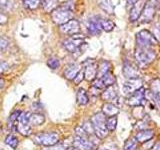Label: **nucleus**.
I'll use <instances>...</instances> for the list:
<instances>
[{
  "instance_id": "f257e3e1",
  "label": "nucleus",
  "mask_w": 160,
  "mask_h": 150,
  "mask_svg": "<svg viewBox=\"0 0 160 150\" xmlns=\"http://www.w3.org/2000/svg\"><path fill=\"white\" fill-rule=\"evenodd\" d=\"M156 58V52L150 47H138L135 50V60L141 68L147 67Z\"/></svg>"
},
{
  "instance_id": "f03ea898",
  "label": "nucleus",
  "mask_w": 160,
  "mask_h": 150,
  "mask_svg": "<svg viewBox=\"0 0 160 150\" xmlns=\"http://www.w3.org/2000/svg\"><path fill=\"white\" fill-rule=\"evenodd\" d=\"M91 123L93 125L94 133L98 138H104L107 136L108 129L106 128V115L103 112H98L91 117Z\"/></svg>"
},
{
  "instance_id": "7ed1b4c3",
  "label": "nucleus",
  "mask_w": 160,
  "mask_h": 150,
  "mask_svg": "<svg viewBox=\"0 0 160 150\" xmlns=\"http://www.w3.org/2000/svg\"><path fill=\"white\" fill-rule=\"evenodd\" d=\"M33 141L37 145H42L44 147L53 146L59 141V135L56 132L38 133L33 137Z\"/></svg>"
},
{
  "instance_id": "20e7f679",
  "label": "nucleus",
  "mask_w": 160,
  "mask_h": 150,
  "mask_svg": "<svg viewBox=\"0 0 160 150\" xmlns=\"http://www.w3.org/2000/svg\"><path fill=\"white\" fill-rule=\"evenodd\" d=\"M158 0H147L144 4L142 12L140 14L137 21L140 23H148L154 18L155 12H156V4Z\"/></svg>"
},
{
  "instance_id": "39448f33",
  "label": "nucleus",
  "mask_w": 160,
  "mask_h": 150,
  "mask_svg": "<svg viewBox=\"0 0 160 150\" xmlns=\"http://www.w3.org/2000/svg\"><path fill=\"white\" fill-rule=\"evenodd\" d=\"M136 43L138 47H150L158 44L157 38L148 30H141L136 34Z\"/></svg>"
},
{
  "instance_id": "423d86ee",
  "label": "nucleus",
  "mask_w": 160,
  "mask_h": 150,
  "mask_svg": "<svg viewBox=\"0 0 160 150\" xmlns=\"http://www.w3.org/2000/svg\"><path fill=\"white\" fill-rule=\"evenodd\" d=\"M51 16H52V20L54 21V23H56L60 26V25L66 23L69 20L72 19L73 12H72V10L67 9L63 6H60L53 10L51 12Z\"/></svg>"
},
{
  "instance_id": "0eeeda50",
  "label": "nucleus",
  "mask_w": 160,
  "mask_h": 150,
  "mask_svg": "<svg viewBox=\"0 0 160 150\" xmlns=\"http://www.w3.org/2000/svg\"><path fill=\"white\" fill-rule=\"evenodd\" d=\"M29 115L30 112H21L18 117L17 131L24 136H29L32 134V128L29 123Z\"/></svg>"
},
{
  "instance_id": "6e6552de",
  "label": "nucleus",
  "mask_w": 160,
  "mask_h": 150,
  "mask_svg": "<svg viewBox=\"0 0 160 150\" xmlns=\"http://www.w3.org/2000/svg\"><path fill=\"white\" fill-rule=\"evenodd\" d=\"M126 102L130 106L137 107L141 106L145 103V89L144 88H139L133 93L129 94L128 98L126 99Z\"/></svg>"
},
{
  "instance_id": "1a4fd4ad",
  "label": "nucleus",
  "mask_w": 160,
  "mask_h": 150,
  "mask_svg": "<svg viewBox=\"0 0 160 150\" xmlns=\"http://www.w3.org/2000/svg\"><path fill=\"white\" fill-rule=\"evenodd\" d=\"M143 80L141 78H132L125 81L122 87V91L125 95H129L142 87Z\"/></svg>"
},
{
  "instance_id": "9d476101",
  "label": "nucleus",
  "mask_w": 160,
  "mask_h": 150,
  "mask_svg": "<svg viewBox=\"0 0 160 150\" xmlns=\"http://www.w3.org/2000/svg\"><path fill=\"white\" fill-rule=\"evenodd\" d=\"M60 31L64 34L68 35H76L80 32V25L79 22L75 19L69 20L68 22L60 25Z\"/></svg>"
},
{
  "instance_id": "9b49d317",
  "label": "nucleus",
  "mask_w": 160,
  "mask_h": 150,
  "mask_svg": "<svg viewBox=\"0 0 160 150\" xmlns=\"http://www.w3.org/2000/svg\"><path fill=\"white\" fill-rule=\"evenodd\" d=\"M84 78L89 81H92L95 77L97 76V68L98 66L95 64L94 60L92 59H88L84 62Z\"/></svg>"
},
{
  "instance_id": "f8f14e48",
  "label": "nucleus",
  "mask_w": 160,
  "mask_h": 150,
  "mask_svg": "<svg viewBox=\"0 0 160 150\" xmlns=\"http://www.w3.org/2000/svg\"><path fill=\"white\" fill-rule=\"evenodd\" d=\"M83 44H84V41H83L82 37L78 38V37L73 35L72 38H69V39L65 40V41L63 42V46L65 47V49H66L67 51L71 52V53H75Z\"/></svg>"
},
{
  "instance_id": "ddd939ff",
  "label": "nucleus",
  "mask_w": 160,
  "mask_h": 150,
  "mask_svg": "<svg viewBox=\"0 0 160 150\" xmlns=\"http://www.w3.org/2000/svg\"><path fill=\"white\" fill-rule=\"evenodd\" d=\"M146 1L144 0H139L134 5L131 6V9H130V12H129V20L130 22H135L137 21L140 14L142 12V9L144 7V4Z\"/></svg>"
},
{
  "instance_id": "4468645a",
  "label": "nucleus",
  "mask_w": 160,
  "mask_h": 150,
  "mask_svg": "<svg viewBox=\"0 0 160 150\" xmlns=\"http://www.w3.org/2000/svg\"><path fill=\"white\" fill-rule=\"evenodd\" d=\"M100 20L101 18L100 17H92L88 20L87 22V29H88V32L91 34V35H98L100 32H101V24H100Z\"/></svg>"
},
{
  "instance_id": "2eb2a0df",
  "label": "nucleus",
  "mask_w": 160,
  "mask_h": 150,
  "mask_svg": "<svg viewBox=\"0 0 160 150\" xmlns=\"http://www.w3.org/2000/svg\"><path fill=\"white\" fill-rule=\"evenodd\" d=\"M123 75L124 77H126L127 79H132V78H139V72L137 68L134 66L132 63H130L129 61H125L123 64Z\"/></svg>"
},
{
  "instance_id": "dca6fc26",
  "label": "nucleus",
  "mask_w": 160,
  "mask_h": 150,
  "mask_svg": "<svg viewBox=\"0 0 160 150\" xmlns=\"http://www.w3.org/2000/svg\"><path fill=\"white\" fill-rule=\"evenodd\" d=\"M73 146L80 150H93V144L90 141H88V139L86 137L76 136L74 138Z\"/></svg>"
},
{
  "instance_id": "f3484780",
  "label": "nucleus",
  "mask_w": 160,
  "mask_h": 150,
  "mask_svg": "<svg viewBox=\"0 0 160 150\" xmlns=\"http://www.w3.org/2000/svg\"><path fill=\"white\" fill-rule=\"evenodd\" d=\"M80 70H81V66L79 64H70L64 70V76L69 80H73Z\"/></svg>"
},
{
  "instance_id": "a211bd4d",
  "label": "nucleus",
  "mask_w": 160,
  "mask_h": 150,
  "mask_svg": "<svg viewBox=\"0 0 160 150\" xmlns=\"http://www.w3.org/2000/svg\"><path fill=\"white\" fill-rule=\"evenodd\" d=\"M101 98L105 100V101H114V100H116L118 98V95L116 90L112 86H108L101 94Z\"/></svg>"
},
{
  "instance_id": "6ab92c4d",
  "label": "nucleus",
  "mask_w": 160,
  "mask_h": 150,
  "mask_svg": "<svg viewBox=\"0 0 160 150\" xmlns=\"http://www.w3.org/2000/svg\"><path fill=\"white\" fill-rule=\"evenodd\" d=\"M154 136V132L151 129H146V130H141L136 134V140L138 142H146L148 140L152 139Z\"/></svg>"
},
{
  "instance_id": "aec40b11",
  "label": "nucleus",
  "mask_w": 160,
  "mask_h": 150,
  "mask_svg": "<svg viewBox=\"0 0 160 150\" xmlns=\"http://www.w3.org/2000/svg\"><path fill=\"white\" fill-rule=\"evenodd\" d=\"M102 112L105 115H106V116H108V117H110V116H115V115L118 114L119 108L116 106V105H114L112 103H106V104L103 105Z\"/></svg>"
},
{
  "instance_id": "412c9836",
  "label": "nucleus",
  "mask_w": 160,
  "mask_h": 150,
  "mask_svg": "<svg viewBox=\"0 0 160 150\" xmlns=\"http://www.w3.org/2000/svg\"><path fill=\"white\" fill-rule=\"evenodd\" d=\"M45 121V117L40 113H30L29 115V123L31 126H38Z\"/></svg>"
},
{
  "instance_id": "4be33fe9",
  "label": "nucleus",
  "mask_w": 160,
  "mask_h": 150,
  "mask_svg": "<svg viewBox=\"0 0 160 150\" xmlns=\"http://www.w3.org/2000/svg\"><path fill=\"white\" fill-rule=\"evenodd\" d=\"M97 3L99 5V7L101 8L104 12H106L107 14H113L114 7L110 0H97Z\"/></svg>"
},
{
  "instance_id": "5701e85b",
  "label": "nucleus",
  "mask_w": 160,
  "mask_h": 150,
  "mask_svg": "<svg viewBox=\"0 0 160 150\" xmlns=\"http://www.w3.org/2000/svg\"><path fill=\"white\" fill-rule=\"evenodd\" d=\"M110 62L108 61H102L99 64V66L97 68V78H102L105 74H107L108 72H110Z\"/></svg>"
},
{
  "instance_id": "b1692460",
  "label": "nucleus",
  "mask_w": 160,
  "mask_h": 150,
  "mask_svg": "<svg viewBox=\"0 0 160 150\" xmlns=\"http://www.w3.org/2000/svg\"><path fill=\"white\" fill-rule=\"evenodd\" d=\"M21 111H14L8 118V128L11 131H15V128H17V122H18V117Z\"/></svg>"
},
{
  "instance_id": "393cba45",
  "label": "nucleus",
  "mask_w": 160,
  "mask_h": 150,
  "mask_svg": "<svg viewBox=\"0 0 160 150\" xmlns=\"http://www.w3.org/2000/svg\"><path fill=\"white\" fill-rule=\"evenodd\" d=\"M41 5L45 11L52 12L58 7V0H42Z\"/></svg>"
},
{
  "instance_id": "a878e982",
  "label": "nucleus",
  "mask_w": 160,
  "mask_h": 150,
  "mask_svg": "<svg viewBox=\"0 0 160 150\" xmlns=\"http://www.w3.org/2000/svg\"><path fill=\"white\" fill-rule=\"evenodd\" d=\"M89 101V98H88V95L86 93L84 89L80 88L77 92V102L80 105H86Z\"/></svg>"
},
{
  "instance_id": "bb28decb",
  "label": "nucleus",
  "mask_w": 160,
  "mask_h": 150,
  "mask_svg": "<svg viewBox=\"0 0 160 150\" xmlns=\"http://www.w3.org/2000/svg\"><path fill=\"white\" fill-rule=\"evenodd\" d=\"M100 24H101L102 30H104V31H106V32L112 31L115 27L114 22L111 21V20H109V19H102L101 18V20H100Z\"/></svg>"
},
{
  "instance_id": "cd10ccee",
  "label": "nucleus",
  "mask_w": 160,
  "mask_h": 150,
  "mask_svg": "<svg viewBox=\"0 0 160 150\" xmlns=\"http://www.w3.org/2000/svg\"><path fill=\"white\" fill-rule=\"evenodd\" d=\"M101 79L105 85V87L112 86V85L115 83V81H116V78H115V76L111 72H108L107 74H105Z\"/></svg>"
},
{
  "instance_id": "c85d7f7f",
  "label": "nucleus",
  "mask_w": 160,
  "mask_h": 150,
  "mask_svg": "<svg viewBox=\"0 0 160 150\" xmlns=\"http://www.w3.org/2000/svg\"><path fill=\"white\" fill-rule=\"evenodd\" d=\"M117 125V117L115 116H110L108 119H106V128L108 129V131H113L116 128Z\"/></svg>"
},
{
  "instance_id": "c756f323",
  "label": "nucleus",
  "mask_w": 160,
  "mask_h": 150,
  "mask_svg": "<svg viewBox=\"0 0 160 150\" xmlns=\"http://www.w3.org/2000/svg\"><path fill=\"white\" fill-rule=\"evenodd\" d=\"M24 3V6L28 9H36L40 4H41L42 0H22Z\"/></svg>"
},
{
  "instance_id": "7c9ffc66",
  "label": "nucleus",
  "mask_w": 160,
  "mask_h": 150,
  "mask_svg": "<svg viewBox=\"0 0 160 150\" xmlns=\"http://www.w3.org/2000/svg\"><path fill=\"white\" fill-rule=\"evenodd\" d=\"M5 143L11 148L15 149L18 146V139L15 137L14 135H8V136L6 137V139H5Z\"/></svg>"
},
{
  "instance_id": "2f4dec72",
  "label": "nucleus",
  "mask_w": 160,
  "mask_h": 150,
  "mask_svg": "<svg viewBox=\"0 0 160 150\" xmlns=\"http://www.w3.org/2000/svg\"><path fill=\"white\" fill-rule=\"evenodd\" d=\"M137 147V140L129 138L124 143V150H135Z\"/></svg>"
},
{
  "instance_id": "473e14b6",
  "label": "nucleus",
  "mask_w": 160,
  "mask_h": 150,
  "mask_svg": "<svg viewBox=\"0 0 160 150\" xmlns=\"http://www.w3.org/2000/svg\"><path fill=\"white\" fill-rule=\"evenodd\" d=\"M150 87H151V91L160 97V79H154L150 84Z\"/></svg>"
},
{
  "instance_id": "72a5a7b5",
  "label": "nucleus",
  "mask_w": 160,
  "mask_h": 150,
  "mask_svg": "<svg viewBox=\"0 0 160 150\" xmlns=\"http://www.w3.org/2000/svg\"><path fill=\"white\" fill-rule=\"evenodd\" d=\"M59 60L57 58H55V57H52V58H50L48 61H47V65L48 66L51 68V69H56L59 67Z\"/></svg>"
},
{
  "instance_id": "f704fd0d",
  "label": "nucleus",
  "mask_w": 160,
  "mask_h": 150,
  "mask_svg": "<svg viewBox=\"0 0 160 150\" xmlns=\"http://www.w3.org/2000/svg\"><path fill=\"white\" fill-rule=\"evenodd\" d=\"M92 86L95 87V88H97L98 90H101V89H104L105 88V85H104V83H103L101 78L94 79L93 82H92Z\"/></svg>"
},
{
  "instance_id": "c9c22d12",
  "label": "nucleus",
  "mask_w": 160,
  "mask_h": 150,
  "mask_svg": "<svg viewBox=\"0 0 160 150\" xmlns=\"http://www.w3.org/2000/svg\"><path fill=\"white\" fill-rule=\"evenodd\" d=\"M82 128L84 129V131L86 132L88 135L89 134H92L93 132H94V129H93V125H92V123H91V121H87V122H85L84 124H83V126H82Z\"/></svg>"
},
{
  "instance_id": "e433bc0d",
  "label": "nucleus",
  "mask_w": 160,
  "mask_h": 150,
  "mask_svg": "<svg viewBox=\"0 0 160 150\" xmlns=\"http://www.w3.org/2000/svg\"><path fill=\"white\" fill-rule=\"evenodd\" d=\"M83 79H84V70H80V71L78 72V74L76 75V77L73 79V81L75 84H79Z\"/></svg>"
},
{
  "instance_id": "4c0bfd02",
  "label": "nucleus",
  "mask_w": 160,
  "mask_h": 150,
  "mask_svg": "<svg viewBox=\"0 0 160 150\" xmlns=\"http://www.w3.org/2000/svg\"><path fill=\"white\" fill-rule=\"evenodd\" d=\"M44 150H65V148L62 146V145H58V144H55L53 146H48V147H45Z\"/></svg>"
},
{
  "instance_id": "58836bf2",
  "label": "nucleus",
  "mask_w": 160,
  "mask_h": 150,
  "mask_svg": "<svg viewBox=\"0 0 160 150\" xmlns=\"http://www.w3.org/2000/svg\"><path fill=\"white\" fill-rule=\"evenodd\" d=\"M76 134L77 136H81V137H86L87 138V133L84 131V129L82 127H77L76 128Z\"/></svg>"
},
{
  "instance_id": "ea45409f",
  "label": "nucleus",
  "mask_w": 160,
  "mask_h": 150,
  "mask_svg": "<svg viewBox=\"0 0 160 150\" xmlns=\"http://www.w3.org/2000/svg\"><path fill=\"white\" fill-rule=\"evenodd\" d=\"M7 68H8L7 64L0 60V73H1V72H4Z\"/></svg>"
},
{
  "instance_id": "a19ab883",
  "label": "nucleus",
  "mask_w": 160,
  "mask_h": 150,
  "mask_svg": "<svg viewBox=\"0 0 160 150\" xmlns=\"http://www.w3.org/2000/svg\"><path fill=\"white\" fill-rule=\"evenodd\" d=\"M7 17L5 16V15L3 14V13H1L0 12V24H5L7 22Z\"/></svg>"
},
{
  "instance_id": "79ce46f5",
  "label": "nucleus",
  "mask_w": 160,
  "mask_h": 150,
  "mask_svg": "<svg viewBox=\"0 0 160 150\" xmlns=\"http://www.w3.org/2000/svg\"><path fill=\"white\" fill-rule=\"evenodd\" d=\"M151 150H160V140L153 145V147L151 148Z\"/></svg>"
},
{
  "instance_id": "37998d69",
  "label": "nucleus",
  "mask_w": 160,
  "mask_h": 150,
  "mask_svg": "<svg viewBox=\"0 0 160 150\" xmlns=\"http://www.w3.org/2000/svg\"><path fill=\"white\" fill-rule=\"evenodd\" d=\"M137 1H139V0H127V5L128 6H132V5H134Z\"/></svg>"
},
{
  "instance_id": "c03bdc74",
  "label": "nucleus",
  "mask_w": 160,
  "mask_h": 150,
  "mask_svg": "<svg viewBox=\"0 0 160 150\" xmlns=\"http://www.w3.org/2000/svg\"><path fill=\"white\" fill-rule=\"evenodd\" d=\"M7 2H8V0H0V8L6 6Z\"/></svg>"
},
{
  "instance_id": "a18cd8bd",
  "label": "nucleus",
  "mask_w": 160,
  "mask_h": 150,
  "mask_svg": "<svg viewBox=\"0 0 160 150\" xmlns=\"http://www.w3.org/2000/svg\"><path fill=\"white\" fill-rule=\"evenodd\" d=\"M67 150H80V149H78V148H76V147H74V146H72V147H69Z\"/></svg>"
},
{
  "instance_id": "49530a36",
  "label": "nucleus",
  "mask_w": 160,
  "mask_h": 150,
  "mask_svg": "<svg viewBox=\"0 0 160 150\" xmlns=\"http://www.w3.org/2000/svg\"><path fill=\"white\" fill-rule=\"evenodd\" d=\"M2 86H3V80L0 79V88H1Z\"/></svg>"
},
{
  "instance_id": "de8ad7c7",
  "label": "nucleus",
  "mask_w": 160,
  "mask_h": 150,
  "mask_svg": "<svg viewBox=\"0 0 160 150\" xmlns=\"http://www.w3.org/2000/svg\"><path fill=\"white\" fill-rule=\"evenodd\" d=\"M0 131H1V124H0Z\"/></svg>"
},
{
  "instance_id": "09e8293b",
  "label": "nucleus",
  "mask_w": 160,
  "mask_h": 150,
  "mask_svg": "<svg viewBox=\"0 0 160 150\" xmlns=\"http://www.w3.org/2000/svg\"><path fill=\"white\" fill-rule=\"evenodd\" d=\"M98 150H106V149H98Z\"/></svg>"
},
{
  "instance_id": "8fccbe9b",
  "label": "nucleus",
  "mask_w": 160,
  "mask_h": 150,
  "mask_svg": "<svg viewBox=\"0 0 160 150\" xmlns=\"http://www.w3.org/2000/svg\"><path fill=\"white\" fill-rule=\"evenodd\" d=\"M159 27H160V26H159Z\"/></svg>"
}]
</instances>
